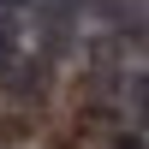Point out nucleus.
I'll return each mask as SVG.
<instances>
[{
    "mask_svg": "<svg viewBox=\"0 0 149 149\" xmlns=\"http://www.w3.org/2000/svg\"><path fill=\"white\" fill-rule=\"evenodd\" d=\"M113 149H149V137H137V131H125V137H113Z\"/></svg>",
    "mask_w": 149,
    "mask_h": 149,
    "instance_id": "f257e3e1",
    "label": "nucleus"
}]
</instances>
